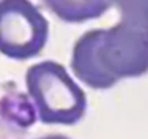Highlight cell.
<instances>
[{
  "mask_svg": "<svg viewBox=\"0 0 148 139\" xmlns=\"http://www.w3.org/2000/svg\"><path fill=\"white\" fill-rule=\"evenodd\" d=\"M71 70L97 90L148 73V25L121 19L108 29L86 31L73 46Z\"/></svg>",
  "mask_w": 148,
  "mask_h": 139,
  "instance_id": "obj_1",
  "label": "cell"
},
{
  "mask_svg": "<svg viewBox=\"0 0 148 139\" xmlns=\"http://www.w3.org/2000/svg\"><path fill=\"white\" fill-rule=\"evenodd\" d=\"M25 81L42 123L74 125L84 116L86 94L64 65L55 61L36 62L28 68Z\"/></svg>",
  "mask_w": 148,
  "mask_h": 139,
  "instance_id": "obj_2",
  "label": "cell"
},
{
  "mask_svg": "<svg viewBox=\"0 0 148 139\" xmlns=\"http://www.w3.org/2000/svg\"><path fill=\"white\" fill-rule=\"evenodd\" d=\"M45 16L28 0L0 2V52L23 61L36 57L48 41Z\"/></svg>",
  "mask_w": 148,
  "mask_h": 139,
  "instance_id": "obj_3",
  "label": "cell"
},
{
  "mask_svg": "<svg viewBox=\"0 0 148 139\" xmlns=\"http://www.w3.org/2000/svg\"><path fill=\"white\" fill-rule=\"evenodd\" d=\"M45 6L49 7L58 18L67 22H80L86 19H95L106 13L113 3L109 2H93V0H49L45 2Z\"/></svg>",
  "mask_w": 148,
  "mask_h": 139,
  "instance_id": "obj_4",
  "label": "cell"
},
{
  "mask_svg": "<svg viewBox=\"0 0 148 139\" xmlns=\"http://www.w3.org/2000/svg\"><path fill=\"white\" fill-rule=\"evenodd\" d=\"M113 6L119 9L121 19L125 20H134V22H141L148 25V2H116Z\"/></svg>",
  "mask_w": 148,
  "mask_h": 139,
  "instance_id": "obj_5",
  "label": "cell"
},
{
  "mask_svg": "<svg viewBox=\"0 0 148 139\" xmlns=\"http://www.w3.org/2000/svg\"><path fill=\"white\" fill-rule=\"evenodd\" d=\"M39 139H68V138L62 136V135H48V136H42Z\"/></svg>",
  "mask_w": 148,
  "mask_h": 139,
  "instance_id": "obj_6",
  "label": "cell"
}]
</instances>
